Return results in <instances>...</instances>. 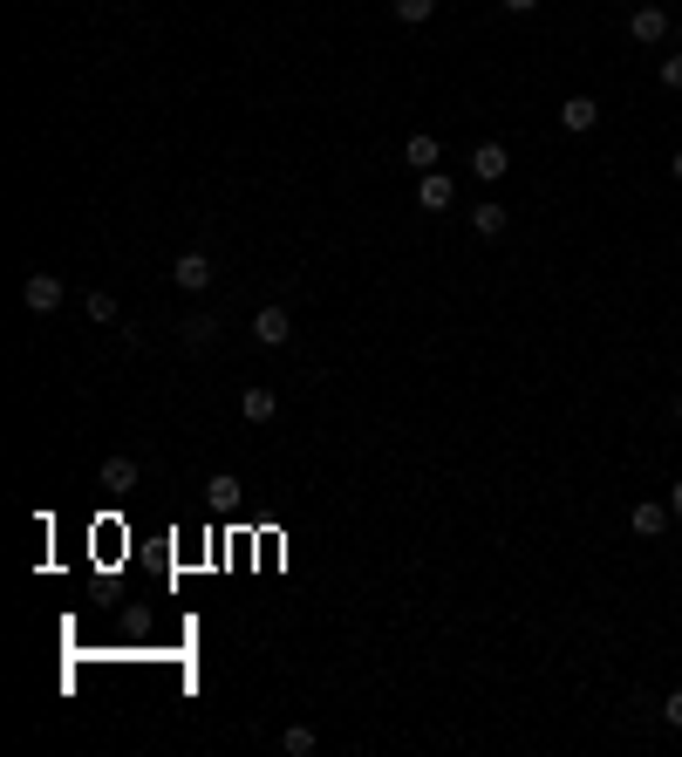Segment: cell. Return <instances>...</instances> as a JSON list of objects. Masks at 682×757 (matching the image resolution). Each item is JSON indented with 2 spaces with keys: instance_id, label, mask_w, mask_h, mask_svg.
Returning a JSON list of instances; mask_svg holds the SVG:
<instances>
[{
  "instance_id": "obj_15",
  "label": "cell",
  "mask_w": 682,
  "mask_h": 757,
  "mask_svg": "<svg viewBox=\"0 0 682 757\" xmlns=\"http://www.w3.org/2000/svg\"><path fill=\"white\" fill-rule=\"evenodd\" d=\"M389 14H396L403 28H423V21L437 14V0H389Z\"/></svg>"
},
{
  "instance_id": "obj_5",
  "label": "cell",
  "mask_w": 682,
  "mask_h": 757,
  "mask_svg": "<svg viewBox=\"0 0 682 757\" xmlns=\"http://www.w3.org/2000/svg\"><path fill=\"white\" fill-rule=\"evenodd\" d=\"M594 123H601V103H594V96H567V103H560V130H573V137H587Z\"/></svg>"
},
{
  "instance_id": "obj_4",
  "label": "cell",
  "mask_w": 682,
  "mask_h": 757,
  "mask_svg": "<svg viewBox=\"0 0 682 757\" xmlns=\"http://www.w3.org/2000/svg\"><path fill=\"white\" fill-rule=\"evenodd\" d=\"M417 205H423V212H451V205H457V178H451V171H423V178H417Z\"/></svg>"
},
{
  "instance_id": "obj_12",
  "label": "cell",
  "mask_w": 682,
  "mask_h": 757,
  "mask_svg": "<svg viewBox=\"0 0 682 757\" xmlns=\"http://www.w3.org/2000/svg\"><path fill=\"white\" fill-rule=\"evenodd\" d=\"M103 492H137V464H130V457H110V464H103Z\"/></svg>"
},
{
  "instance_id": "obj_1",
  "label": "cell",
  "mask_w": 682,
  "mask_h": 757,
  "mask_svg": "<svg viewBox=\"0 0 682 757\" xmlns=\"http://www.w3.org/2000/svg\"><path fill=\"white\" fill-rule=\"evenodd\" d=\"M171 280H178L185 294H205V287L219 280V266H212V253H198V246H191V253H178V260H171Z\"/></svg>"
},
{
  "instance_id": "obj_22",
  "label": "cell",
  "mask_w": 682,
  "mask_h": 757,
  "mask_svg": "<svg viewBox=\"0 0 682 757\" xmlns=\"http://www.w3.org/2000/svg\"><path fill=\"white\" fill-rule=\"evenodd\" d=\"M669 178H676V185H682V151H676V157H669Z\"/></svg>"
},
{
  "instance_id": "obj_2",
  "label": "cell",
  "mask_w": 682,
  "mask_h": 757,
  "mask_svg": "<svg viewBox=\"0 0 682 757\" xmlns=\"http://www.w3.org/2000/svg\"><path fill=\"white\" fill-rule=\"evenodd\" d=\"M21 301L35 307V314H55V307L69 301V287H62V273H28L21 280Z\"/></svg>"
},
{
  "instance_id": "obj_7",
  "label": "cell",
  "mask_w": 682,
  "mask_h": 757,
  "mask_svg": "<svg viewBox=\"0 0 682 757\" xmlns=\"http://www.w3.org/2000/svg\"><path fill=\"white\" fill-rule=\"evenodd\" d=\"M628 35H635V41H648V48H655V41L669 35V14H662V7H648V0H642V7L628 14Z\"/></svg>"
},
{
  "instance_id": "obj_10",
  "label": "cell",
  "mask_w": 682,
  "mask_h": 757,
  "mask_svg": "<svg viewBox=\"0 0 682 757\" xmlns=\"http://www.w3.org/2000/svg\"><path fill=\"white\" fill-rule=\"evenodd\" d=\"M437 157H444V151H437V137H430V130L403 137V164H417V178H423V171H437Z\"/></svg>"
},
{
  "instance_id": "obj_6",
  "label": "cell",
  "mask_w": 682,
  "mask_h": 757,
  "mask_svg": "<svg viewBox=\"0 0 682 757\" xmlns=\"http://www.w3.org/2000/svg\"><path fill=\"white\" fill-rule=\"evenodd\" d=\"M669 519H676V512H669V505H655V498H642V505L628 512V526H635V539H662V532H669Z\"/></svg>"
},
{
  "instance_id": "obj_23",
  "label": "cell",
  "mask_w": 682,
  "mask_h": 757,
  "mask_svg": "<svg viewBox=\"0 0 682 757\" xmlns=\"http://www.w3.org/2000/svg\"><path fill=\"white\" fill-rule=\"evenodd\" d=\"M676 423H682V396H676Z\"/></svg>"
},
{
  "instance_id": "obj_14",
  "label": "cell",
  "mask_w": 682,
  "mask_h": 757,
  "mask_svg": "<svg viewBox=\"0 0 682 757\" xmlns=\"http://www.w3.org/2000/svg\"><path fill=\"white\" fill-rule=\"evenodd\" d=\"M82 314H89L96 328H110V321H116V294H103V287H89V294H82Z\"/></svg>"
},
{
  "instance_id": "obj_18",
  "label": "cell",
  "mask_w": 682,
  "mask_h": 757,
  "mask_svg": "<svg viewBox=\"0 0 682 757\" xmlns=\"http://www.w3.org/2000/svg\"><path fill=\"white\" fill-rule=\"evenodd\" d=\"M662 89H676V96H682V55H669V62H662Z\"/></svg>"
},
{
  "instance_id": "obj_9",
  "label": "cell",
  "mask_w": 682,
  "mask_h": 757,
  "mask_svg": "<svg viewBox=\"0 0 682 757\" xmlns=\"http://www.w3.org/2000/svg\"><path fill=\"white\" fill-rule=\"evenodd\" d=\"M239 417H246V423H273V417H280V396H273V389H260V382H253V389L239 396Z\"/></svg>"
},
{
  "instance_id": "obj_16",
  "label": "cell",
  "mask_w": 682,
  "mask_h": 757,
  "mask_svg": "<svg viewBox=\"0 0 682 757\" xmlns=\"http://www.w3.org/2000/svg\"><path fill=\"white\" fill-rule=\"evenodd\" d=\"M280 751L287 757H314V723H294V730L280 737Z\"/></svg>"
},
{
  "instance_id": "obj_17",
  "label": "cell",
  "mask_w": 682,
  "mask_h": 757,
  "mask_svg": "<svg viewBox=\"0 0 682 757\" xmlns=\"http://www.w3.org/2000/svg\"><path fill=\"white\" fill-rule=\"evenodd\" d=\"M205 492L219 498V505H232V498H239V478H232V471H212V485H205Z\"/></svg>"
},
{
  "instance_id": "obj_13",
  "label": "cell",
  "mask_w": 682,
  "mask_h": 757,
  "mask_svg": "<svg viewBox=\"0 0 682 757\" xmlns=\"http://www.w3.org/2000/svg\"><path fill=\"white\" fill-rule=\"evenodd\" d=\"M505 219H512V212H505V205H492V198H485V205L471 212V226H478V239H498V232H505Z\"/></svg>"
},
{
  "instance_id": "obj_11",
  "label": "cell",
  "mask_w": 682,
  "mask_h": 757,
  "mask_svg": "<svg viewBox=\"0 0 682 757\" xmlns=\"http://www.w3.org/2000/svg\"><path fill=\"white\" fill-rule=\"evenodd\" d=\"M178 341H185V348H212V341H219V321H212V314H185V321H178Z\"/></svg>"
},
{
  "instance_id": "obj_3",
  "label": "cell",
  "mask_w": 682,
  "mask_h": 757,
  "mask_svg": "<svg viewBox=\"0 0 682 757\" xmlns=\"http://www.w3.org/2000/svg\"><path fill=\"white\" fill-rule=\"evenodd\" d=\"M253 341H260V348H287V341H294V314H287V307H260V314H253Z\"/></svg>"
},
{
  "instance_id": "obj_21",
  "label": "cell",
  "mask_w": 682,
  "mask_h": 757,
  "mask_svg": "<svg viewBox=\"0 0 682 757\" xmlns=\"http://www.w3.org/2000/svg\"><path fill=\"white\" fill-rule=\"evenodd\" d=\"M669 512H676V519H682V478H676V485H669Z\"/></svg>"
},
{
  "instance_id": "obj_20",
  "label": "cell",
  "mask_w": 682,
  "mask_h": 757,
  "mask_svg": "<svg viewBox=\"0 0 682 757\" xmlns=\"http://www.w3.org/2000/svg\"><path fill=\"white\" fill-rule=\"evenodd\" d=\"M498 7H505V14H532L539 0H498Z\"/></svg>"
},
{
  "instance_id": "obj_19",
  "label": "cell",
  "mask_w": 682,
  "mask_h": 757,
  "mask_svg": "<svg viewBox=\"0 0 682 757\" xmlns=\"http://www.w3.org/2000/svg\"><path fill=\"white\" fill-rule=\"evenodd\" d=\"M662 723H669V730H682V689H669V703H662Z\"/></svg>"
},
{
  "instance_id": "obj_8",
  "label": "cell",
  "mask_w": 682,
  "mask_h": 757,
  "mask_svg": "<svg viewBox=\"0 0 682 757\" xmlns=\"http://www.w3.org/2000/svg\"><path fill=\"white\" fill-rule=\"evenodd\" d=\"M471 171H478L485 185H498V178L512 171V151H505V144H478V151H471Z\"/></svg>"
}]
</instances>
